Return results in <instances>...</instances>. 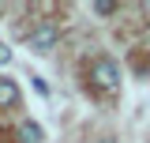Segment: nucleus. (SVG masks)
Masks as SVG:
<instances>
[{"label":"nucleus","instance_id":"nucleus-5","mask_svg":"<svg viewBox=\"0 0 150 143\" xmlns=\"http://www.w3.org/2000/svg\"><path fill=\"white\" fill-rule=\"evenodd\" d=\"M90 11H94V15H112V11H116V4H109V0H98V4H90Z\"/></svg>","mask_w":150,"mask_h":143},{"label":"nucleus","instance_id":"nucleus-4","mask_svg":"<svg viewBox=\"0 0 150 143\" xmlns=\"http://www.w3.org/2000/svg\"><path fill=\"white\" fill-rule=\"evenodd\" d=\"M41 136H45V132H41V124H34V121H23V124H19V139L23 143H41Z\"/></svg>","mask_w":150,"mask_h":143},{"label":"nucleus","instance_id":"nucleus-6","mask_svg":"<svg viewBox=\"0 0 150 143\" xmlns=\"http://www.w3.org/2000/svg\"><path fill=\"white\" fill-rule=\"evenodd\" d=\"M0 64H11V49H8L4 41H0Z\"/></svg>","mask_w":150,"mask_h":143},{"label":"nucleus","instance_id":"nucleus-7","mask_svg":"<svg viewBox=\"0 0 150 143\" xmlns=\"http://www.w3.org/2000/svg\"><path fill=\"white\" fill-rule=\"evenodd\" d=\"M98 143H116V139H112V136H105V139H98Z\"/></svg>","mask_w":150,"mask_h":143},{"label":"nucleus","instance_id":"nucleus-1","mask_svg":"<svg viewBox=\"0 0 150 143\" xmlns=\"http://www.w3.org/2000/svg\"><path fill=\"white\" fill-rule=\"evenodd\" d=\"M90 83L98 90H116L120 87V64H116L112 56H98L90 64Z\"/></svg>","mask_w":150,"mask_h":143},{"label":"nucleus","instance_id":"nucleus-3","mask_svg":"<svg viewBox=\"0 0 150 143\" xmlns=\"http://www.w3.org/2000/svg\"><path fill=\"white\" fill-rule=\"evenodd\" d=\"M11 106H19V83L0 75V109H11Z\"/></svg>","mask_w":150,"mask_h":143},{"label":"nucleus","instance_id":"nucleus-2","mask_svg":"<svg viewBox=\"0 0 150 143\" xmlns=\"http://www.w3.org/2000/svg\"><path fill=\"white\" fill-rule=\"evenodd\" d=\"M56 41H60V26L49 23V19H45V23H38L34 30H30V49H34V53H49Z\"/></svg>","mask_w":150,"mask_h":143},{"label":"nucleus","instance_id":"nucleus-8","mask_svg":"<svg viewBox=\"0 0 150 143\" xmlns=\"http://www.w3.org/2000/svg\"><path fill=\"white\" fill-rule=\"evenodd\" d=\"M0 15H4V4H0Z\"/></svg>","mask_w":150,"mask_h":143}]
</instances>
